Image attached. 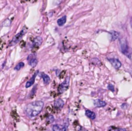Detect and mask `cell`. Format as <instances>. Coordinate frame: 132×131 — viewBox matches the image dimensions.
Masks as SVG:
<instances>
[{
	"instance_id": "9a60e30c",
	"label": "cell",
	"mask_w": 132,
	"mask_h": 131,
	"mask_svg": "<svg viewBox=\"0 0 132 131\" xmlns=\"http://www.w3.org/2000/svg\"><path fill=\"white\" fill-rule=\"evenodd\" d=\"M23 66H24V63H22V62H20V63H19L16 66H15V70H20Z\"/></svg>"
},
{
	"instance_id": "30bf717a",
	"label": "cell",
	"mask_w": 132,
	"mask_h": 131,
	"mask_svg": "<svg viewBox=\"0 0 132 131\" xmlns=\"http://www.w3.org/2000/svg\"><path fill=\"white\" fill-rule=\"evenodd\" d=\"M93 104L96 107H104L107 105V103L103 100H97L94 101Z\"/></svg>"
},
{
	"instance_id": "9c48e42d",
	"label": "cell",
	"mask_w": 132,
	"mask_h": 131,
	"mask_svg": "<svg viewBox=\"0 0 132 131\" xmlns=\"http://www.w3.org/2000/svg\"><path fill=\"white\" fill-rule=\"evenodd\" d=\"M54 106L56 107H57V108H63V106H64V101L62 100V99H60V98H58V99H56L55 102H54Z\"/></svg>"
},
{
	"instance_id": "7c38bea8",
	"label": "cell",
	"mask_w": 132,
	"mask_h": 131,
	"mask_svg": "<svg viewBox=\"0 0 132 131\" xmlns=\"http://www.w3.org/2000/svg\"><path fill=\"white\" fill-rule=\"evenodd\" d=\"M110 34H111V37L112 40H117L120 37V33L116 31H111L110 32Z\"/></svg>"
},
{
	"instance_id": "5b68a950",
	"label": "cell",
	"mask_w": 132,
	"mask_h": 131,
	"mask_svg": "<svg viewBox=\"0 0 132 131\" xmlns=\"http://www.w3.org/2000/svg\"><path fill=\"white\" fill-rule=\"evenodd\" d=\"M24 33H25V31L24 30H22V31H21L20 33H18L16 36H14V38L12 39V40L11 41V44H9V46H13V45H15V44H16L19 41H20V39L22 38V36L24 35Z\"/></svg>"
},
{
	"instance_id": "e0dca14e",
	"label": "cell",
	"mask_w": 132,
	"mask_h": 131,
	"mask_svg": "<svg viewBox=\"0 0 132 131\" xmlns=\"http://www.w3.org/2000/svg\"><path fill=\"white\" fill-rule=\"evenodd\" d=\"M107 88H108V90H110L112 91V92L114 91V86H113V85H111V84H108Z\"/></svg>"
},
{
	"instance_id": "6da1fadb",
	"label": "cell",
	"mask_w": 132,
	"mask_h": 131,
	"mask_svg": "<svg viewBox=\"0 0 132 131\" xmlns=\"http://www.w3.org/2000/svg\"><path fill=\"white\" fill-rule=\"evenodd\" d=\"M43 106H44V103L43 101L36 100L34 102H32L30 103L27 104L25 108L26 114L30 118H34L41 113V111L43 110Z\"/></svg>"
},
{
	"instance_id": "8992f818",
	"label": "cell",
	"mask_w": 132,
	"mask_h": 131,
	"mask_svg": "<svg viewBox=\"0 0 132 131\" xmlns=\"http://www.w3.org/2000/svg\"><path fill=\"white\" fill-rule=\"evenodd\" d=\"M68 86H69V78H67V80L64 81L63 83L60 84V86L59 88H58V91H59L60 93H63L65 90H67Z\"/></svg>"
},
{
	"instance_id": "3957f363",
	"label": "cell",
	"mask_w": 132,
	"mask_h": 131,
	"mask_svg": "<svg viewBox=\"0 0 132 131\" xmlns=\"http://www.w3.org/2000/svg\"><path fill=\"white\" fill-rule=\"evenodd\" d=\"M27 60H28V63L32 67L36 66L37 63H38V59H37L35 54H30V56H28Z\"/></svg>"
},
{
	"instance_id": "ba28073f",
	"label": "cell",
	"mask_w": 132,
	"mask_h": 131,
	"mask_svg": "<svg viewBox=\"0 0 132 131\" xmlns=\"http://www.w3.org/2000/svg\"><path fill=\"white\" fill-rule=\"evenodd\" d=\"M37 73H38V72H36V73L33 75V76H32L30 78V80H28V82L26 83V88H29V87L32 86L34 84L35 79H36V76H37Z\"/></svg>"
},
{
	"instance_id": "ac0fdd59",
	"label": "cell",
	"mask_w": 132,
	"mask_h": 131,
	"mask_svg": "<svg viewBox=\"0 0 132 131\" xmlns=\"http://www.w3.org/2000/svg\"><path fill=\"white\" fill-rule=\"evenodd\" d=\"M116 131H127V130L124 128H118V129L116 130Z\"/></svg>"
},
{
	"instance_id": "277c9868",
	"label": "cell",
	"mask_w": 132,
	"mask_h": 131,
	"mask_svg": "<svg viewBox=\"0 0 132 131\" xmlns=\"http://www.w3.org/2000/svg\"><path fill=\"white\" fill-rule=\"evenodd\" d=\"M109 60V62L111 63V64L113 66V67L115 68L116 69H119L121 67V63L119 59H115V58H113V59H108Z\"/></svg>"
},
{
	"instance_id": "5bb4252c",
	"label": "cell",
	"mask_w": 132,
	"mask_h": 131,
	"mask_svg": "<svg viewBox=\"0 0 132 131\" xmlns=\"http://www.w3.org/2000/svg\"><path fill=\"white\" fill-rule=\"evenodd\" d=\"M42 78H43V80L45 84H49L50 82V78L47 74L44 73H42Z\"/></svg>"
},
{
	"instance_id": "7a4b0ae2",
	"label": "cell",
	"mask_w": 132,
	"mask_h": 131,
	"mask_svg": "<svg viewBox=\"0 0 132 131\" xmlns=\"http://www.w3.org/2000/svg\"><path fill=\"white\" fill-rule=\"evenodd\" d=\"M121 50L124 54L128 56L129 54V48L128 46V42L124 38L121 39Z\"/></svg>"
},
{
	"instance_id": "2e32d148",
	"label": "cell",
	"mask_w": 132,
	"mask_h": 131,
	"mask_svg": "<svg viewBox=\"0 0 132 131\" xmlns=\"http://www.w3.org/2000/svg\"><path fill=\"white\" fill-rule=\"evenodd\" d=\"M34 43H35V45L40 46L42 43V39L40 38V37H37V38L34 40Z\"/></svg>"
},
{
	"instance_id": "52a82bcc",
	"label": "cell",
	"mask_w": 132,
	"mask_h": 131,
	"mask_svg": "<svg viewBox=\"0 0 132 131\" xmlns=\"http://www.w3.org/2000/svg\"><path fill=\"white\" fill-rule=\"evenodd\" d=\"M67 126L60 125V124H54L53 126V131H67Z\"/></svg>"
},
{
	"instance_id": "4fadbf2b",
	"label": "cell",
	"mask_w": 132,
	"mask_h": 131,
	"mask_svg": "<svg viewBox=\"0 0 132 131\" xmlns=\"http://www.w3.org/2000/svg\"><path fill=\"white\" fill-rule=\"evenodd\" d=\"M66 22H67V16H63L57 20V24L59 26H63L66 23Z\"/></svg>"
},
{
	"instance_id": "8fae6325",
	"label": "cell",
	"mask_w": 132,
	"mask_h": 131,
	"mask_svg": "<svg viewBox=\"0 0 132 131\" xmlns=\"http://www.w3.org/2000/svg\"><path fill=\"white\" fill-rule=\"evenodd\" d=\"M85 115L87 116L89 119H91V120H95V119H96V116H96V113H94V112H93V111H91V110H86Z\"/></svg>"
}]
</instances>
